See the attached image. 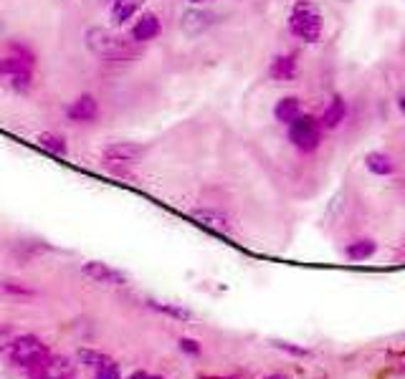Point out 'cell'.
<instances>
[{"mask_svg": "<svg viewBox=\"0 0 405 379\" xmlns=\"http://www.w3.org/2000/svg\"><path fill=\"white\" fill-rule=\"evenodd\" d=\"M86 46L97 56H104V59H122V56L132 54V46H129L124 38L115 36L104 28H91L86 33Z\"/></svg>", "mask_w": 405, "mask_h": 379, "instance_id": "obj_1", "label": "cell"}, {"mask_svg": "<svg viewBox=\"0 0 405 379\" xmlns=\"http://www.w3.org/2000/svg\"><path fill=\"white\" fill-rule=\"evenodd\" d=\"M289 25L299 38H304V41H317V38L322 36V16L309 6V3H299V6L294 8V13H291V18H289Z\"/></svg>", "mask_w": 405, "mask_h": 379, "instance_id": "obj_2", "label": "cell"}, {"mask_svg": "<svg viewBox=\"0 0 405 379\" xmlns=\"http://www.w3.org/2000/svg\"><path fill=\"white\" fill-rule=\"evenodd\" d=\"M46 354H49V351H46V344L36 337L18 339V342L13 344V351H11L13 361H16V364H23V367H33V364H38Z\"/></svg>", "mask_w": 405, "mask_h": 379, "instance_id": "obj_3", "label": "cell"}, {"mask_svg": "<svg viewBox=\"0 0 405 379\" xmlns=\"http://www.w3.org/2000/svg\"><path fill=\"white\" fill-rule=\"evenodd\" d=\"M291 142L304 152H312L319 145V132H317V124L312 116H297L291 121Z\"/></svg>", "mask_w": 405, "mask_h": 379, "instance_id": "obj_4", "label": "cell"}, {"mask_svg": "<svg viewBox=\"0 0 405 379\" xmlns=\"http://www.w3.org/2000/svg\"><path fill=\"white\" fill-rule=\"evenodd\" d=\"M145 155V147L139 145H132V142H115V145H109L104 150V160L107 162H137L139 157Z\"/></svg>", "mask_w": 405, "mask_h": 379, "instance_id": "obj_5", "label": "cell"}, {"mask_svg": "<svg viewBox=\"0 0 405 379\" xmlns=\"http://www.w3.org/2000/svg\"><path fill=\"white\" fill-rule=\"evenodd\" d=\"M76 374V364L66 356H54L41 364V379H71Z\"/></svg>", "mask_w": 405, "mask_h": 379, "instance_id": "obj_6", "label": "cell"}, {"mask_svg": "<svg viewBox=\"0 0 405 379\" xmlns=\"http://www.w3.org/2000/svg\"><path fill=\"white\" fill-rule=\"evenodd\" d=\"M193 217L203 225V228H211V230H216V233H230V230H233L230 217L218 210H193Z\"/></svg>", "mask_w": 405, "mask_h": 379, "instance_id": "obj_7", "label": "cell"}, {"mask_svg": "<svg viewBox=\"0 0 405 379\" xmlns=\"http://www.w3.org/2000/svg\"><path fill=\"white\" fill-rule=\"evenodd\" d=\"M84 273L89 278H94L97 283H109V286H122L124 283V276L115 268H109L107 263H97V260H91V263L84 265Z\"/></svg>", "mask_w": 405, "mask_h": 379, "instance_id": "obj_8", "label": "cell"}, {"mask_svg": "<svg viewBox=\"0 0 405 379\" xmlns=\"http://www.w3.org/2000/svg\"><path fill=\"white\" fill-rule=\"evenodd\" d=\"M97 102H94V97H79L76 102L69 107V119L74 121H91L94 116H97Z\"/></svg>", "mask_w": 405, "mask_h": 379, "instance_id": "obj_9", "label": "cell"}, {"mask_svg": "<svg viewBox=\"0 0 405 379\" xmlns=\"http://www.w3.org/2000/svg\"><path fill=\"white\" fill-rule=\"evenodd\" d=\"M158 33H160V20H158V16H152V13L142 16V18L137 20V25H134V30H132L134 41H152Z\"/></svg>", "mask_w": 405, "mask_h": 379, "instance_id": "obj_10", "label": "cell"}, {"mask_svg": "<svg viewBox=\"0 0 405 379\" xmlns=\"http://www.w3.org/2000/svg\"><path fill=\"white\" fill-rule=\"evenodd\" d=\"M211 23L213 20H211L208 13L190 11V13H185V18H182V30H185L188 36H198V33H203Z\"/></svg>", "mask_w": 405, "mask_h": 379, "instance_id": "obj_11", "label": "cell"}, {"mask_svg": "<svg viewBox=\"0 0 405 379\" xmlns=\"http://www.w3.org/2000/svg\"><path fill=\"white\" fill-rule=\"evenodd\" d=\"M368 169L370 172H375V175H390L395 169V164H393V160L387 155H382V152H372V155H368Z\"/></svg>", "mask_w": 405, "mask_h": 379, "instance_id": "obj_12", "label": "cell"}, {"mask_svg": "<svg viewBox=\"0 0 405 379\" xmlns=\"http://www.w3.org/2000/svg\"><path fill=\"white\" fill-rule=\"evenodd\" d=\"M139 8V0H115V6H112V18L115 23H124L129 20L137 13Z\"/></svg>", "mask_w": 405, "mask_h": 379, "instance_id": "obj_13", "label": "cell"}, {"mask_svg": "<svg viewBox=\"0 0 405 379\" xmlns=\"http://www.w3.org/2000/svg\"><path fill=\"white\" fill-rule=\"evenodd\" d=\"M276 119L278 121H286V124H291V121L299 116V99L289 97V99H281V102L276 104Z\"/></svg>", "mask_w": 405, "mask_h": 379, "instance_id": "obj_14", "label": "cell"}, {"mask_svg": "<svg viewBox=\"0 0 405 379\" xmlns=\"http://www.w3.org/2000/svg\"><path fill=\"white\" fill-rule=\"evenodd\" d=\"M147 306H150V308H155V311H163V313H168V316H172V319H180V321H190V319H193V313H190L188 308L175 306V303L147 301Z\"/></svg>", "mask_w": 405, "mask_h": 379, "instance_id": "obj_15", "label": "cell"}, {"mask_svg": "<svg viewBox=\"0 0 405 379\" xmlns=\"http://www.w3.org/2000/svg\"><path fill=\"white\" fill-rule=\"evenodd\" d=\"M345 119V102L342 99H332V104H329V109L324 112V126H329V129H334V126L339 124V121Z\"/></svg>", "mask_w": 405, "mask_h": 379, "instance_id": "obj_16", "label": "cell"}, {"mask_svg": "<svg viewBox=\"0 0 405 379\" xmlns=\"http://www.w3.org/2000/svg\"><path fill=\"white\" fill-rule=\"evenodd\" d=\"M375 243L372 241H357L352 243L350 248H347V258L350 260H368L372 253H375Z\"/></svg>", "mask_w": 405, "mask_h": 379, "instance_id": "obj_17", "label": "cell"}, {"mask_svg": "<svg viewBox=\"0 0 405 379\" xmlns=\"http://www.w3.org/2000/svg\"><path fill=\"white\" fill-rule=\"evenodd\" d=\"M294 71H297V66H294V59H276L271 66V76L274 78H281V81H286V78L294 76Z\"/></svg>", "mask_w": 405, "mask_h": 379, "instance_id": "obj_18", "label": "cell"}, {"mask_svg": "<svg viewBox=\"0 0 405 379\" xmlns=\"http://www.w3.org/2000/svg\"><path fill=\"white\" fill-rule=\"evenodd\" d=\"M38 145L41 147H46L49 152H54V155H66V145H64V139L61 137H56V134H41L38 137Z\"/></svg>", "mask_w": 405, "mask_h": 379, "instance_id": "obj_19", "label": "cell"}, {"mask_svg": "<svg viewBox=\"0 0 405 379\" xmlns=\"http://www.w3.org/2000/svg\"><path fill=\"white\" fill-rule=\"evenodd\" d=\"M28 71V61L20 59H3L0 61V73H8V76H18V73Z\"/></svg>", "mask_w": 405, "mask_h": 379, "instance_id": "obj_20", "label": "cell"}, {"mask_svg": "<svg viewBox=\"0 0 405 379\" xmlns=\"http://www.w3.org/2000/svg\"><path fill=\"white\" fill-rule=\"evenodd\" d=\"M94 379H119V367H117L115 361L109 359L107 364L97 367V374H94Z\"/></svg>", "mask_w": 405, "mask_h": 379, "instance_id": "obj_21", "label": "cell"}, {"mask_svg": "<svg viewBox=\"0 0 405 379\" xmlns=\"http://www.w3.org/2000/svg\"><path fill=\"white\" fill-rule=\"evenodd\" d=\"M81 361H84V364H89V367H102V364H107V356L104 354H97V351H81Z\"/></svg>", "mask_w": 405, "mask_h": 379, "instance_id": "obj_22", "label": "cell"}, {"mask_svg": "<svg viewBox=\"0 0 405 379\" xmlns=\"http://www.w3.org/2000/svg\"><path fill=\"white\" fill-rule=\"evenodd\" d=\"M180 349L190 356H200V347H198V342H193V339H180Z\"/></svg>", "mask_w": 405, "mask_h": 379, "instance_id": "obj_23", "label": "cell"}, {"mask_svg": "<svg viewBox=\"0 0 405 379\" xmlns=\"http://www.w3.org/2000/svg\"><path fill=\"white\" fill-rule=\"evenodd\" d=\"M13 78V89H18V91H25L30 86V73H18V76H11Z\"/></svg>", "mask_w": 405, "mask_h": 379, "instance_id": "obj_24", "label": "cell"}, {"mask_svg": "<svg viewBox=\"0 0 405 379\" xmlns=\"http://www.w3.org/2000/svg\"><path fill=\"white\" fill-rule=\"evenodd\" d=\"M264 379H291V377H286V374H271V377H264Z\"/></svg>", "mask_w": 405, "mask_h": 379, "instance_id": "obj_25", "label": "cell"}, {"mask_svg": "<svg viewBox=\"0 0 405 379\" xmlns=\"http://www.w3.org/2000/svg\"><path fill=\"white\" fill-rule=\"evenodd\" d=\"M129 379H147V374L145 372H137V374H132Z\"/></svg>", "mask_w": 405, "mask_h": 379, "instance_id": "obj_26", "label": "cell"}, {"mask_svg": "<svg viewBox=\"0 0 405 379\" xmlns=\"http://www.w3.org/2000/svg\"><path fill=\"white\" fill-rule=\"evenodd\" d=\"M400 109H403V112H405V94H403V97H400Z\"/></svg>", "mask_w": 405, "mask_h": 379, "instance_id": "obj_27", "label": "cell"}, {"mask_svg": "<svg viewBox=\"0 0 405 379\" xmlns=\"http://www.w3.org/2000/svg\"><path fill=\"white\" fill-rule=\"evenodd\" d=\"M147 379H163V377H150V374H147Z\"/></svg>", "mask_w": 405, "mask_h": 379, "instance_id": "obj_28", "label": "cell"}, {"mask_svg": "<svg viewBox=\"0 0 405 379\" xmlns=\"http://www.w3.org/2000/svg\"><path fill=\"white\" fill-rule=\"evenodd\" d=\"M190 3H200V0H190Z\"/></svg>", "mask_w": 405, "mask_h": 379, "instance_id": "obj_29", "label": "cell"}]
</instances>
